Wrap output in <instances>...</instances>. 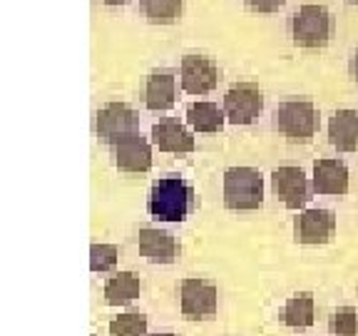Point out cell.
Returning <instances> with one entry per match:
<instances>
[{
    "instance_id": "cell-1",
    "label": "cell",
    "mask_w": 358,
    "mask_h": 336,
    "mask_svg": "<svg viewBox=\"0 0 358 336\" xmlns=\"http://www.w3.org/2000/svg\"><path fill=\"white\" fill-rule=\"evenodd\" d=\"M194 209V187L179 174H164L152 185L147 212L157 222L179 224Z\"/></svg>"
},
{
    "instance_id": "cell-2",
    "label": "cell",
    "mask_w": 358,
    "mask_h": 336,
    "mask_svg": "<svg viewBox=\"0 0 358 336\" xmlns=\"http://www.w3.org/2000/svg\"><path fill=\"white\" fill-rule=\"evenodd\" d=\"M321 127L319 107L308 97H289L274 110V130H279L291 145H308Z\"/></svg>"
},
{
    "instance_id": "cell-3",
    "label": "cell",
    "mask_w": 358,
    "mask_h": 336,
    "mask_svg": "<svg viewBox=\"0 0 358 336\" xmlns=\"http://www.w3.org/2000/svg\"><path fill=\"white\" fill-rule=\"evenodd\" d=\"M289 38L303 50H321L334 38V15L326 6L306 3L289 18Z\"/></svg>"
},
{
    "instance_id": "cell-4",
    "label": "cell",
    "mask_w": 358,
    "mask_h": 336,
    "mask_svg": "<svg viewBox=\"0 0 358 336\" xmlns=\"http://www.w3.org/2000/svg\"><path fill=\"white\" fill-rule=\"evenodd\" d=\"M264 204V174L254 167H229L224 172V207L252 212Z\"/></svg>"
},
{
    "instance_id": "cell-5",
    "label": "cell",
    "mask_w": 358,
    "mask_h": 336,
    "mask_svg": "<svg viewBox=\"0 0 358 336\" xmlns=\"http://www.w3.org/2000/svg\"><path fill=\"white\" fill-rule=\"evenodd\" d=\"M132 132H140V115H137V110L132 105L115 100L97 110L95 134L97 140L105 142L107 147H112L115 142H120Z\"/></svg>"
},
{
    "instance_id": "cell-6",
    "label": "cell",
    "mask_w": 358,
    "mask_h": 336,
    "mask_svg": "<svg viewBox=\"0 0 358 336\" xmlns=\"http://www.w3.org/2000/svg\"><path fill=\"white\" fill-rule=\"evenodd\" d=\"M179 307L182 314L192 321L212 319L219 307V291L214 281L199 279V276H189L179 286Z\"/></svg>"
},
{
    "instance_id": "cell-7",
    "label": "cell",
    "mask_w": 358,
    "mask_h": 336,
    "mask_svg": "<svg viewBox=\"0 0 358 336\" xmlns=\"http://www.w3.org/2000/svg\"><path fill=\"white\" fill-rule=\"evenodd\" d=\"M222 70L209 55L189 52L179 62V85L187 95H207L219 85Z\"/></svg>"
},
{
    "instance_id": "cell-8",
    "label": "cell",
    "mask_w": 358,
    "mask_h": 336,
    "mask_svg": "<svg viewBox=\"0 0 358 336\" xmlns=\"http://www.w3.org/2000/svg\"><path fill=\"white\" fill-rule=\"evenodd\" d=\"M222 107L231 125H252L264 110V92L257 83H236L227 90Z\"/></svg>"
},
{
    "instance_id": "cell-9",
    "label": "cell",
    "mask_w": 358,
    "mask_h": 336,
    "mask_svg": "<svg viewBox=\"0 0 358 336\" xmlns=\"http://www.w3.org/2000/svg\"><path fill=\"white\" fill-rule=\"evenodd\" d=\"M271 192L281 200L286 209H301L311 200V182L306 172L296 164H281L271 172Z\"/></svg>"
},
{
    "instance_id": "cell-10",
    "label": "cell",
    "mask_w": 358,
    "mask_h": 336,
    "mask_svg": "<svg viewBox=\"0 0 358 336\" xmlns=\"http://www.w3.org/2000/svg\"><path fill=\"white\" fill-rule=\"evenodd\" d=\"M115 167L120 172L140 174L152 169V145L142 132H132L110 147Z\"/></svg>"
},
{
    "instance_id": "cell-11",
    "label": "cell",
    "mask_w": 358,
    "mask_h": 336,
    "mask_svg": "<svg viewBox=\"0 0 358 336\" xmlns=\"http://www.w3.org/2000/svg\"><path fill=\"white\" fill-rule=\"evenodd\" d=\"M336 234V214L331 209H303L294 219L296 244H329Z\"/></svg>"
},
{
    "instance_id": "cell-12",
    "label": "cell",
    "mask_w": 358,
    "mask_h": 336,
    "mask_svg": "<svg viewBox=\"0 0 358 336\" xmlns=\"http://www.w3.org/2000/svg\"><path fill=\"white\" fill-rule=\"evenodd\" d=\"M150 137L157 150L169 152V155H187V152H194L196 147L194 132L185 122H179L174 118H164L152 125Z\"/></svg>"
},
{
    "instance_id": "cell-13",
    "label": "cell",
    "mask_w": 358,
    "mask_h": 336,
    "mask_svg": "<svg viewBox=\"0 0 358 336\" xmlns=\"http://www.w3.org/2000/svg\"><path fill=\"white\" fill-rule=\"evenodd\" d=\"M348 167L338 157H321L313 162L311 187L316 195H346L348 192Z\"/></svg>"
},
{
    "instance_id": "cell-14",
    "label": "cell",
    "mask_w": 358,
    "mask_h": 336,
    "mask_svg": "<svg viewBox=\"0 0 358 336\" xmlns=\"http://www.w3.org/2000/svg\"><path fill=\"white\" fill-rule=\"evenodd\" d=\"M140 254L152 264H172L179 257V244L169 232L157 230V227H142L137 234Z\"/></svg>"
},
{
    "instance_id": "cell-15",
    "label": "cell",
    "mask_w": 358,
    "mask_h": 336,
    "mask_svg": "<svg viewBox=\"0 0 358 336\" xmlns=\"http://www.w3.org/2000/svg\"><path fill=\"white\" fill-rule=\"evenodd\" d=\"M177 102V78L172 70H152L145 80V107L152 112H167Z\"/></svg>"
},
{
    "instance_id": "cell-16",
    "label": "cell",
    "mask_w": 358,
    "mask_h": 336,
    "mask_svg": "<svg viewBox=\"0 0 358 336\" xmlns=\"http://www.w3.org/2000/svg\"><path fill=\"white\" fill-rule=\"evenodd\" d=\"M329 142L338 152H358V110L343 107L331 115Z\"/></svg>"
},
{
    "instance_id": "cell-17",
    "label": "cell",
    "mask_w": 358,
    "mask_h": 336,
    "mask_svg": "<svg viewBox=\"0 0 358 336\" xmlns=\"http://www.w3.org/2000/svg\"><path fill=\"white\" fill-rule=\"evenodd\" d=\"M224 122H227V115H224V107H219L217 102L199 100V102L187 105V125H189L194 132H201V134L222 132Z\"/></svg>"
},
{
    "instance_id": "cell-18",
    "label": "cell",
    "mask_w": 358,
    "mask_h": 336,
    "mask_svg": "<svg viewBox=\"0 0 358 336\" xmlns=\"http://www.w3.org/2000/svg\"><path fill=\"white\" fill-rule=\"evenodd\" d=\"M140 291H142L140 276L134 274V272H117V274L105 281L102 294H105V302L110 307H127V304H132L134 299L140 297Z\"/></svg>"
},
{
    "instance_id": "cell-19",
    "label": "cell",
    "mask_w": 358,
    "mask_h": 336,
    "mask_svg": "<svg viewBox=\"0 0 358 336\" xmlns=\"http://www.w3.org/2000/svg\"><path fill=\"white\" fill-rule=\"evenodd\" d=\"M279 319L291 329H308L313 324V294L311 291H301L294 297L286 299L284 309H281Z\"/></svg>"
},
{
    "instance_id": "cell-20",
    "label": "cell",
    "mask_w": 358,
    "mask_h": 336,
    "mask_svg": "<svg viewBox=\"0 0 358 336\" xmlns=\"http://www.w3.org/2000/svg\"><path fill=\"white\" fill-rule=\"evenodd\" d=\"M140 10L152 25H172L185 13V0H140Z\"/></svg>"
},
{
    "instance_id": "cell-21",
    "label": "cell",
    "mask_w": 358,
    "mask_h": 336,
    "mask_svg": "<svg viewBox=\"0 0 358 336\" xmlns=\"http://www.w3.org/2000/svg\"><path fill=\"white\" fill-rule=\"evenodd\" d=\"M110 336H150L147 334V316L140 312L120 314L110 321Z\"/></svg>"
},
{
    "instance_id": "cell-22",
    "label": "cell",
    "mask_w": 358,
    "mask_h": 336,
    "mask_svg": "<svg viewBox=\"0 0 358 336\" xmlns=\"http://www.w3.org/2000/svg\"><path fill=\"white\" fill-rule=\"evenodd\" d=\"M329 331L334 336H358V312L353 307H338L329 316Z\"/></svg>"
},
{
    "instance_id": "cell-23",
    "label": "cell",
    "mask_w": 358,
    "mask_h": 336,
    "mask_svg": "<svg viewBox=\"0 0 358 336\" xmlns=\"http://www.w3.org/2000/svg\"><path fill=\"white\" fill-rule=\"evenodd\" d=\"M120 249L115 244H92L90 246V269L92 272H110V269L117 267Z\"/></svg>"
},
{
    "instance_id": "cell-24",
    "label": "cell",
    "mask_w": 358,
    "mask_h": 336,
    "mask_svg": "<svg viewBox=\"0 0 358 336\" xmlns=\"http://www.w3.org/2000/svg\"><path fill=\"white\" fill-rule=\"evenodd\" d=\"M244 6L252 13H279L286 6V0H244Z\"/></svg>"
},
{
    "instance_id": "cell-25",
    "label": "cell",
    "mask_w": 358,
    "mask_h": 336,
    "mask_svg": "<svg viewBox=\"0 0 358 336\" xmlns=\"http://www.w3.org/2000/svg\"><path fill=\"white\" fill-rule=\"evenodd\" d=\"M348 73H351V78L358 83V48L351 52V57H348Z\"/></svg>"
},
{
    "instance_id": "cell-26",
    "label": "cell",
    "mask_w": 358,
    "mask_h": 336,
    "mask_svg": "<svg viewBox=\"0 0 358 336\" xmlns=\"http://www.w3.org/2000/svg\"><path fill=\"white\" fill-rule=\"evenodd\" d=\"M100 3H105V6H110V8H120V6H127L129 0H100Z\"/></svg>"
},
{
    "instance_id": "cell-27",
    "label": "cell",
    "mask_w": 358,
    "mask_h": 336,
    "mask_svg": "<svg viewBox=\"0 0 358 336\" xmlns=\"http://www.w3.org/2000/svg\"><path fill=\"white\" fill-rule=\"evenodd\" d=\"M348 6H358V0H346Z\"/></svg>"
},
{
    "instance_id": "cell-28",
    "label": "cell",
    "mask_w": 358,
    "mask_h": 336,
    "mask_svg": "<svg viewBox=\"0 0 358 336\" xmlns=\"http://www.w3.org/2000/svg\"><path fill=\"white\" fill-rule=\"evenodd\" d=\"M152 336H174V334H152Z\"/></svg>"
}]
</instances>
